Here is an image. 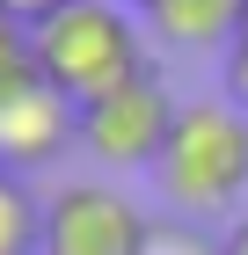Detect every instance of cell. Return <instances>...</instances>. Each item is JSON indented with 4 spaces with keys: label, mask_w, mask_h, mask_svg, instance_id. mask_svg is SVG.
<instances>
[{
    "label": "cell",
    "mask_w": 248,
    "mask_h": 255,
    "mask_svg": "<svg viewBox=\"0 0 248 255\" xmlns=\"http://www.w3.org/2000/svg\"><path fill=\"white\" fill-rule=\"evenodd\" d=\"M37 66L44 80H51L58 95H102V88H117V80L146 73V51H139V15L124 7V0H66L58 15H44L37 29Z\"/></svg>",
    "instance_id": "6da1fadb"
},
{
    "label": "cell",
    "mask_w": 248,
    "mask_h": 255,
    "mask_svg": "<svg viewBox=\"0 0 248 255\" xmlns=\"http://www.w3.org/2000/svg\"><path fill=\"white\" fill-rule=\"evenodd\" d=\"M161 175V197L175 212H219L248 190V117L227 95L219 102H183L168 146L153 160Z\"/></svg>",
    "instance_id": "7a4b0ae2"
},
{
    "label": "cell",
    "mask_w": 248,
    "mask_h": 255,
    "mask_svg": "<svg viewBox=\"0 0 248 255\" xmlns=\"http://www.w3.org/2000/svg\"><path fill=\"white\" fill-rule=\"evenodd\" d=\"M175 117H183V102L146 66V73H132V80H117V88L80 102V153H95L102 168H153Z\"/></svg>",
    "instance_id": "3957f363"
},
{
    "label": "cell",
    "mask_w": 248,
    "mask_h": 255,
    "mask_svg": "<svg viewBox=\"0 0 248 255\" xmlns=\"http://www.w3.org/2000/svg\"><path fill=\"white\" fill-rule=\"evenodd\" d=\"M153 219L110 182H66L44 204V255H139Z\"/></svg>",
    "instance_id": "277c9868"
},
{
    "label": "cell",
    "mask_w": 248,
    "mask_h": 255,
    "mask_svg": "<svg viewBox=\"0 0 248 255\" xmlns=\"http://www.w3.org/2000/svg\"><path fill=\"white\" fill-rule=\"evenodd\" d=\"M66 146H80V102L58 95L51 80H29L15 95H0V168H37V160H58Z\"/></svg>",
    "instance_id": "5b68a950"
},
{
    "label": "cell",
    "mask_w": 248,
    "mask_h": 255,
    "mask_svg": "<svg viewBox=\"0 0 248 255\" xmlns=\"http://www.w3.org/2000/svg\"><path fill=\"white\" fill-rule=\"evenodd\" d=\"M241 15H248V0H153L139 22L153 37H168V44H190V51H205V44H227L234 51Z\"/></svg>",
    "instance_id": "8992f818"
},
{
    "label": "cell",
    "mask_w": 248,
    "mask_h": 255,
    "mask_svg": "<svg viewBox=\"0 0 248 255\" xmlns=\"http://www.w3.org/2000/svg\"><path fill=\"white\" fill-rule=\"evenodd\" d=\"M37 248H44V204L15 168H0V255H37Z\"/></svg>",
    "instance_id": "52a82bcc"
},
{
    "label": "cell",
    "mask_w": 248,
    "mask_h": 255,
    "mask_svg": "<svg viewBox=\"0 0 248 255\" xmlns=\"http://www.w3.org/2000/svg\"><path fill=\"white\" fill-rule=\"evenodd\" d=\"M139 255H227V241H212L197 219H153Z\"/></svg>",
    "instance_id": "ba28073f"
},
{
    "label": "cell",
    "mask_w": 248,
    "mask_h": 255,
    "mask_svg": "<svg viewBox=\"0 0 248 255\" xmlns=\"http://www.w3.org/2000/svg\"><path fill=\"white\" fill-rule=\"evenodd\" d=\"M44 66H37V37L22 29V22L0 15V95H15V88H29Z\"/></svg>",
    "instance_id": "9c48e42d"
},
{
    "label": "cell",
    "mask_w": 248,
    "mask_h": 255,
    "mask_svg": "<svg viewBox=\"0 0 248 255\" xmlns=\"http://www.w3.org/2000/svg\"><path fill=\"white\" fill-rule=\"evenodd\" d=\"M227 102L248 117V44H234V51H227Z\"/></svg>",
    "instance_id": "30bf717a"
},
{
    "label": "cell",
    "mask_w": 248,
    "mask_h": 255,
    "mask_svg": "<svg viewBox=\"0 0 248 255\" xmlns=\"http://www.w3.org/2000/svg\"><path fill=\"white\" fill-rule=\"evenodd\" d=\"M58 7H66V0H0V15H7V22H22V29H37L44 15H58Z\"/></svg>",
    "instance_id": "8fae6325"
},
{
    "label": "cell",
    "mask_w": 248,
    "mask_h": 255,
    "mask_svg": "<svg viewBox=\"0 0 248 255\" xmlns=\"http://www.w3.org/2000/svg\"><path fill=\"white\" fill-rule=\"evenodd\" d=\"M227 255H248V212L234 219V234H227Z\"/></svg>",
    "instance_id": "7c38bea8"
},
{
    "label": "cell",
    "mask_w": 248,
    "mask_h": 255,
    "mask_svg": "<svg viewBox=\"0 0 248 255\" xmlns=\"http://www.w3.org/2000/svg\"><path fill=\"white\" fill-rule=\"evenodd\" d=\"M234 44H248V15H241V37H234Z\"/></svg>",
    "instance_id": "4fadbf2b"
}]
</instances>
